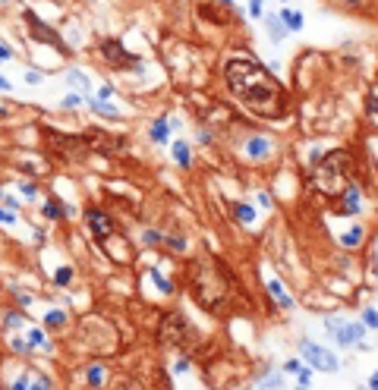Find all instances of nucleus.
Returning <instances> with one entry per match:
<instances>
[{"mask_svg": "<svg viewBox=\"0 0 378 390\" xmlns=\"http://www.w3.org/2000/svg\"><path fill=\"white\" fill-rule=\"evenodd\" d=\"M246 155L249 158H265L268 155V142L265 139H249L246 142Z\"/></svg>", "mask_w": 378, "mask_h": 390, "instance_id": "14", "label": "nucleus"}, {"mask_svg": "<svg viewBox=\"0 0 378 390\" xmlns=\"http://www.w3.org/2000/svg\"><path fill=\"white\" fill-rule=\"evenodd\" d=\"M85 220H88V227L94 230V236H98V239H108V236H114V233H117L114 220L104 214V211H88Z\"/></svg>", "mask_w": 378, "mask_h": 390, "instance_id": "9", "label": "nucleus"}, {"mask_svg": "<svg viewBox=\"0 0 378 390\" xmlns=\"http://www.w3.org/2000/svg\"><path fill=\"white\" fill-rule=\"evenodd\" d=\"M300 352H303V359L309 362L312 368L328 371V374H334V371H337V359H334V352H328L325 346L312 343V340H300Z\"/></svg>", "mask_w": 378, "mask_h": 390, "instance_id": "6", "label": "nucleus"}, {"mask_svg": "<svg viewBox=\"0 0 378 390\" xmlns=\"http://www.w3.org/2000/svg\"><path fill=\"white\" fill-rule=\"evenodd\" d=\"M325 330L337 340L340 346H359V340H362V334H365L362 324L344 321V318H325Z\"/></svg>", "mask_w": 378, "mask_h": 390, "instance_id": "5", "label": "nucleus"}, {"mask_svg": "<svg viewBox=\"0 0 378 390\" xmlns=\"http://www.w3.org/2000/svg\"><path fill=\"white\" fill-rule=\"evenodd\" d=\"M284 26H287V29H293V32H300L303 29V16L300 13H290V10H284Z\"/></svg>", "mask_w": 378, "mask_h": 390, "instance_id": "18", "label": "nucleus"}, {"mask_svg": "<svg viewBox=\"0 0 378 390\" xmlns=\"http://www.w3.org/2000/svg\"><path fill=\"white\" fill-rule=\"evenodd\" d=\"M0 223H16V214L7 211V208H0Z\"/></svg>", "mask_w": 378, "mask_h": 390, "instance_id": "30", "label": "nucleus"}, {"mask_svg": "<svg viewBox=\"0 0 378 390\" xmlns=\"http://www.w3.org/2000/svg\"><path fill=\"white\" fill-rule=\"evenodd\" d=\"M85 148H94V151H104V155H114V151H123V139H111L108 133H98V129H91L85 133Z\"/></svg>", "mask_w": 378, "mask_h": 390, "instance_id": "8", "label": "nucleus"}, {"mask_svg": "<svg viewBox=\"0 0 378 390\" xmlns=\"http://www.w3.org/2000/svg\"><path fill=\"white\" fill-rule=\"evenodd\" d=\"M151 280L158 283V290H161V293H170V290H173V287H170V280H164V277L158 274V271H151Z\"/></svg>", "mask_w": 378, "mask_h": 390, "instance_id": "27", "label": "nucleus"}, {"mask_svg": "<svg viewBox=\"0 0 378 390\" xmlns=\"http://www.w3.org/2000/svg\"><path fill=\"white\" fill-rule=\"evenodd\" d=\"M365 327H378V312H365Z\"/></svg>", "mask_w": 378, "mask_h": 390, "instance_id": "32", "label": "nucleus"}, {"mask_svg": "<svg viewBox=\"0 0 378 390\" xmlns=\"http://www.w3.org/2000/svg\"><path fill=\"white\" fill-rule=\"evenodd\" d=\"M4 88H10V82H7L4 76H0V91H4Z\"/></svg>", "mask_w": 378, "mask_h": 390, "instance_id": "38", "label": "nucleus"}, {"mask_svg": "<svg viewBox=\"0 0 378 390\" xmlns=\"http://www.w3.org/2000/svg\"><path fill=\"white\" fill-rule=\"evenodd\" d=\"M76 104H79V98H76V94H69V98H63V107H76Z\"/></svg>", "mask_w": 378, "mask_h": 390, "instance_id": "35", "label": "nucleus"}, {"mask_svg": "<svg viewBox=\"0 0 378 390\" xmlns=\"http://www.w3.org/2000/svg\"><path fill=\"white\" fill-rule=\"evenodd\" d=\"M111 94H114V88H111V85H104V88H101V101H108Z\"/></svg>", "mask_w": 378, "mask_h": 390, "instance_id": "36", "label": "nucleus"}, {"mask_svg": "<svg viewBox=\"0 0 378 390\" xmlns=\"http://www.w3.org/2000/svg\"><path fill=\"white\" fill-rule=\"evenodd\" d=\"M365 116L372 123H378V82L369 85V94H365Z\"/></svg>", "mask_w": 378, "mask_h": 390, "instance_id": "13", "label": "nucleus"}, {"mask_svg": "<svg viewBox=\"0 0 378 390\" xmlns=\"http://www.w3.org/2000/svg\"><path fill=\"white\" fill-rule=\"evenodd\" d=\"M158 337H161L164 346H180V349H183V346H189V343L196 340V327L186 321L183 312H170V315L161 318Z\"/></svg>", "mask_w": 378, "mask_h": 390, "instance_id": "4", "label": "nucleus"}, {"mask_svg": "<svg viewBox=\"0 0 378 390\" xmlns=\"http://www.w3.org/2000/svg\"><path fill=\"white\" fill-rule=\"evenodd\" d=\"M88 107H91V110H98V113H104V116H117V110L111 107L108 101H94V98H88Z\"/></svg>", "mask_w": 378, "mask_h": 390, "instance_id": "21", "label": "nucleus"}, {"mask_svg": "<svg viewBox=\"0 0 378 390\" xmlns=\"http://www.w3.org/2000/svg\"><path fill=\"white\" fill-rule=\"evenodd\" d=\"M44 214L51 217V220H60V217H66V214H69V208H66V205H60L57 198H51V202L44 205Z\"/></svg>", "mask_w": 378, "mask_h": 390, "instance_id": "15", "label": "nucleus"}, {"mask_svg": "<svg viewBox=\"0 0 378 390\" xmlns=\"http://www.w3.org/2000/svg\"><path fill=\"white\" fill-rule=\"evenodd\" d=\"M297 377H300V384H309V377H312V374L306 371V368H300V371H297Z\"/></svg>", "mask_w": 378, "mask_h": 390, "instance_id": "34", "label": "nucleus"}, {"mask_svg": "<svg viewBox=\"0 0 378 390\" xmlns=\"http://www.w3.org/2000/svg\"><path fill=\"white\" fill-rule=\"evenodd\" d=\"M189 287L202 309H218L230 296V274L211 255H199L189 268Z\"/></svg>", "mask_w": 378, "mask_h": 390, "instance_id": "2", "label": "nucleus"}, {"mask_svg": "<svg viewBox=\"0 0 378 390\" xmlns=\"http://www.w3.org/2000/svg\"><path fill=\"white\" fill-rule=\"evenodd\" d=\"M167 133H170V126L164 120H158L155 126H151V139H155V142H167Z\"/></svg>", "mask_w": 378, "mask_h": 390, "instance_id": "20", "label": "nucleus"}, {"mask_svg": "<svg viewBox=\"0 0 378 390\" xmlns=\"http://www.w3.org/2000/svg\"><path fill=\"white\" fill-rule=\"evenodd\" d=\"M353 170H356V164H353L350 151H328L312 167V186L322 195H340L353 183Z\"/></svg>", "mask_w": 378, "mask_h": 390, "instance_id": "3", "label": "nucleus"}, {"mask_svg": "<svg viewBox=\"0 0 378 390\" xmlns=\"http://www.w3.org/2000/svg\"><path fill=\"white\" fill-rule=\"evenodd\" d=\"M29 381H32V377H19V381H16L13 387H16V390H26V387H29ZM35 384H41V387H47V381H44V377H35Z\"/></svg>", "mask_w": 378, "mask_h": 390, "instance_id": "29", "label": "nucleus"}, {"mask_svg": "<svg viewBox=\"0 0 378 390\" xmlns=\"http://www.w3.org/2000/svg\"><path fill=\"white\" fill-rule=\"evenodd\" d=\"M69 280H73V268H60V271L54 274V283H57V287H66Z\"/></svg>", "mask_w": 378, "mask_h": 390, "instance_id": "23", "label": "nucleus"}, {"mask_svg": "<svg viewBox=\"0 0 378 390\" xmlns=\"http://www.w3.org/2000/svg\"><path fill=\"white\" fill-rule=\"evenodd\" d=\"M4 113H7V107H4V104H0V116H4Z\"/></svg>", "mask_w": 378, "mask_h": 390, "instance_id": "40", "label": "nucleus"}, {"mask_svg": "<svg viewBox=\"0 0 378 390\" xmlns=\"http://www.w3.org/2000/svg\"><path fill=\"white\" fill-rule=\"evenodd\" d=\"M340 198V208H337V214H356V211H359V189L356 186H347L344 189V192H340L337 195Z\"/></svg>", "mask_w": 378, "mask_h": 390, "instance_id": "11", "label": "nucleus"}, {"mask_svg": "<svg viewBox=\"0 0 378 390\" xmlns=\"http://www.w3.org/2000/svg\"><path fill=\"white\" fill-rule=\"evenodd\" d=\"M10 60V47H0V63H7Z\"/></svg>", "mask_w": 378, "mask_h": 390, "instance_id": "37", "label": "nucleus"}, {"mask_svg": "<svg viewBox=\"0 0 378 390\" xmlns=\"http://www.w3.org/2000/svg\"><path fill=\"white\" fill-rule=\"evenodd\" d=\"M101 381H104V368H101V365H91V368H88V384L98 387Z\"/></svg>", "mask_w": 378, "mask_h": 390, "instance_id": "25", "label": "nucleus"}, {"mask_svg": "<svg viewBox=\"0 0 378 390\" xmlns=\"http://www.w3.org/2000/svg\"><path fill=\"white\" fill-rule=\"evenodd\" d=\"M359 236H362V230H359V227H353V230L344 236V245H359Z\"/></svg>", "mask_w": 378, "mask_h": 390, "instance_id": "28", "label": "nucleus"}, {"mask_svg": "<svg viewBox=\"0 0 378 390\" xmlns=\"http://www.w3.org/2000/svg\"><path fill=\"white\" fill-rule=\"evenodd\" d=\"M22 195H26V198H35V186H32V183H22Z\"/></svg>", "mask_w": 378, "mask_h": 390, "instance_id": "33", "label": "nucleus"}, {"mask_svg": "<svg viewBox=\"0 0 378 390\" xmlns=\"http://www.w3.org/2000/svg\"><path fill=\"white\" fill-rule=\"evenodd\" d=\"M224 76H227V85L240 98V104L246 110H252L255 116L280 120L287 113V104H290L287 88L265 66H258L252 57H233V60H227Z\"/></svg>", "mask_w": 378, "mask_h": 390, "instance_id": "1", "label": "nucleus"}, {"mask_svg": "<svg viewBox=\"0 0 378 390\" xmlns=\"http://www.w3.org/2000/svg\"><path fill=\"white\" fill-rule=\"evenodd\" d=\"M26 22H29V26H32V32H35L32 38H38V41H47V44H54L57 51H66V44H63L60 38H57V35H54L51 29H47L41 19H35V13H26Z\"/></svg>", "mask_w": 378, "mask_h": 390, "instance_id": "10", "label": "nucleus"}, {"mask_svg": "<svg viewBox=\"0 0 378 390\" xmlns=\"http://www.w3.org/2000/svg\"><path fill=\"white\" fill-rule=\"evenodd\" d=\"M41 79H44V76H41V73H35V69H29V73H26V82H29V85H38Z\"/></svg>", "mask_w": 378, "mask_h": 390, "instance_id": "31", "label": "nucleus"}, {"mask_svg": "<svg viewBox=\"0 0 378 390\" xmlns=\"http://www.w3.org/2000/svg\"><path fill=\"white\" fill-rule=\"evenodd\" d=\"M63 321H66L63 312H47V315H44V324H47V327H63Z\"/></svg>", "mask_w": 378, "mask_h": 390, "instance_id": "22", "label": "nucleus"}, {"mask_svg": "<svg viewBox=\"0 0 378 390\" xmlns=\"http://www.w3.org/2000/svg\"><path fill=\"white\" fill-rule=\"evenodd\" d=\"M268 293H271V299H274L280 309H293V299L284 293V287H280V280H268Z\"/></svg>", "mask_w": 378, "mask_h": 390, "instance_id": "12", "label": "nucleus"}, {"mask_svg": "<svg viewBox=\"0 0 378 390\" xmlns=\"http://www.w3.org/2000/svg\"><path fill=\"white\" fill-rule=\"evenodd\" d=\"M369 384H372V387H378V374H372V381H369Z\"/></svg>", "mask_w": 378, "mask_h": 390, "instance_id": "39", "label": "nucleus"}, {"mask_svg": "<svg viewBox=\"0 0 378 390\" xmlns=\"http://www.w3.org/2000/svg\"><path fill=\"white\" fill-rule=\"evenodd\" d=\"M101 54L108 57V63H111V66H117V69H139V57L126 54V51H123V44H120V41H114V38H108V41L101 44Z\"/></svg>", "mask_w": 378, "mask_h": 390, "instance_id": "7", "label": "nucleus"}, {"mask_svg": "<svg viewBox=\"0 0 378 390\" xmlns=\"http://www.w3.org/2000/svg\"><path fill=\"white\" fill-rule=\"evenodd\" d=\"M284 4H287V0H284Z\"/></svg>", "mask_w": 378, "mask_h": 390, "instance_id": "41", "label": "nucleus"}, {"mask_svg": "<svg viewBox=\"0 0 378 390\" xmlns=\"http://www.w3.org/2000/svg\"><path fill=\"white\" fill-rule=\"evenodd\" d=\"M265 22H268V29H271V41H280L284 35H287V32H284V22L277 16H265Z\"/></svg>", "mask_w": 378, "mask_h": 390, "instance_id": "16", "label": "nucleus"}, {"mask_svg": "<svg viewBox=\"0 0 378 390\" xmlns=\"http://www.w3.org/2000/svg\"><path fill=\"white\" fill-rule=\"evenodd\" d=\"M35 346H44V334H41V330H29V349H35Z\"/></svg>", "mask_w": 378, "mask_h": 390, "instance_id": "26", "label": "nucleus"}, {"mask_svg": "<svg viewBox=\"0 0 378 390\" xmlns=\"http://www.w3.org/2000/svg\"><path fill=\"white\" fill-rule=\"evenodd\" d=\"M173 155H176V164H180V167H189V145H186V142H176Z\"/></svg>", "mask_w": 378, "mask_h": 390, "instance_id": "19", "label": "nucleus"}, {"mask_svg": "<svg viewBox=\"0 0 378 390\" xmlns=\"http://www.w3.org/2000/svg\"><path fill=\"white\" fill-rule=\"evenodd\" d=\"M233 217L243 220V223H252L255 220V211H252V205H233Z\"/></svg>", "mask_w": 378, "mask_h": 390, "instance_id": "17", "label": "nucleus"}, {"mask_svg": "<svg viewBox=\"0 0 378 390\" xmlns=\"http://www.w3.org/2000/svg\"><path fill=\"white\" fill-rule=\"evenodd\" d=\"M66 79H69V82H76V85H79L82 91H88V79H85V76H82V73H79V69H69V73H66Z\"/></svg>", "mask_w": 378, "mask_h": 390, "instance_id": "24", "label": "nucleus"}]
</instances>
